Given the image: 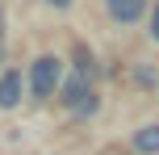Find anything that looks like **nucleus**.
<instances>
[{"mask_svg": "<svg viewBox=\"0 0 159 155\" xmlns=\"http://www.w3.org/2000/svg\"><path fill=\"white\" fill-rule=\"evenodd\" d=\"M30 84H34V97H55V88L63 84V63H59L55 55H42V59H34Z\"/></svg>", "mask_w": 159, "mask_h": 155, "instance_id": "f257e3e1", "label": "nucleus"}, {"mask_svg": "<svg viewBox=\"0 0 159 155\" xmlns=\"http://www.w3.org/2000/svg\"><path fill=\"white\" fill-rule=\"evenodd\" d=\"M143 8H147V0H109V17H113V21H121V25L138 21Z\"/></svg>", "mask_w": 159, "mask_h": 155, "instance_id": "f03ea898", "label": "nucleus"}, {"mask_svg": "<svg viewBox=\"0 0 159 155\" xmlns=\"http://www.w3.org/2000/svg\"><path fill=\"white\" fill-rule=\"evenodd\" d=\"M21 101V71H4L0 75V109H13Z\"/></svg>", "mask_w": 159, "mask_h": 155, "instance_id": "7ed1b4c3", "label": "nucleus"}, {"mask_svg": "<svg viewBox=\"0 0 159 155\" xmlns=\"http://www.w3.org/2000/svg\"><path fill=\"white\" fill-rule=\"evenodd\" d=\"M84 97H92V92H88V80H84V71H80V75H71V80H67L63 84V101H67V105H80V101H84Z\"/></svg>", "mask_w": 159, "mask_h": 155, "instance_id": "20e7f679", "label": "nucleus"}, {"mask_svg": "<svg viewBox=\"0 0 159 155\" xmlns=\"http://www.w3.org/2000/svg\"><path fill=\"white\" fill-rule=\"evenodd\" d=\"M134 151H143V155L159 151V126H143V130L134 134Z\"/></svg>", "mask_w": 159, "mask_h": 155, "instance_id": "39448f33", "label": "nucleus"}, {"mask_svg": "<svg viewBox=\"0 0 159 155\" xmlns=\"http://www.w3.org/2000/svg\"><path fill=\"white\" fill-rule=\"evenodd\" d=\"M75 113H96V101H92V97H84V101L75 105Z\"/></svg>", "mask_w": 159, "mask_h": 155, "instance_id": "423d86ee", "label": "nucleus"}, {"mask_svg": "<svg viewBox=\"0 0 159 155\" xmlns=\"http://www.w3.org/2000/svg\"><path fill=\"white\" fill-rule=\"evenodd\" d=\"M151 38L159 42V4H155V17H151Z\"/></svg>", "mask_w": 159, "mask_h": 155, "instance_id": "0eeeda50", "label": "nucleus"}, {"mask_svg": "<svg viewBox=\"0 0 159 155\" xmlns=\"http://www.w3.org/2000/svg\"><path fill=\"white\" fill-rule=\"evenodd\" d=\"M46 4H55V8H67V4H71V0H46Z\"/></svg>", "mask_w": 159, "mask_h": 155, "instance_id": "6e6552de", "label": "nucleus"}, {"mask_svg": "<svg viewBox=\"0 0 159 155\" xmlns=\"http://www.w3.org/2000/svg\"><path fill=\"white\" fill-rule=\"evenodd\" d=\"M0 59H4V50H0Z\"/></svg>", "mask_w": 159, "mask_h": 155, "instance_id": "1a4fd4ad", "label": "nucleus"}]
</instances>
